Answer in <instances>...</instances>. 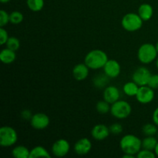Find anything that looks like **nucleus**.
Wrapping results in <instances>:
<instances>
[{"instance_id": "obj_1", "label": "nucleus", "mask_w": 158, "mask_h": 158, "mask_svg": "<svg viewBox=\"0 0 158 158\" xmlns=\"http://www.w3.org/2000/svg\"><path fill=\"white\" fill-rule=\"evenodd\" d=\"M108 56L101 49H93L86 53L84 58V63L89 69H99L103 68L108 61Z\"/></svg>"}, {"instance_id": "obj_2", "label": "nucleus", "mask_w": 158, "mask_h": 158, "mask_svg": "<svg viewBox=\"0 0 158 158\" xmlns=\"http://www.w3.org/2000/svg\"><path fill=\"white\" fill-rule=\"evenodd\" d=\"M120 147L123 154L136 156L142 149V140L134 134H126L120 139Z\"/></svg>"}, {"instance_id": "obj_3", "label": "nucleus", "mask_w": 158, "mask_h": 158, "mask_svg": "<svg viewBox=\"0 0 158 158\" xmlns=\"http://www.w3.org/2000/svg\"><path fill=\"white\" fill-rule=\"evenodd\" d=\"M158 52L155 45L152 43H143L137 51V58L143 64H150L157 58Z\"/></svg>"}, {"instance_id": "obj_4", "label": "nucleus", "mask_w": 158, "mask_h": 158, "mask_svg": "<svg viewBox=\"0 0 158 158\" xmlns=\"http://www.w3.org/2000/svg\"><path fill=\"white\" fill-rule=\"evenodd\" d=\"M143 23V20L140 18L138 13L130 12L123 15L121 20V26L127 32H136L141 29Z\"/></svg>"}, {"instance_id": "obj_5", "label": "nucleus", "mask_w": 158, "mask_h": 158, "mask_svg": "<svg viewBox=\"0 0 158 158\" xmlns=\"http://www.w3.org/2000/svg\"><path fill=\"white\" fill-rule=\"evenodd\" d=\"M131 112H132V107L127 101L119 100L111 104V115L119 120L127 118L131 114Z\"/></svg>"}, {"instance_id": "obj_6", "label": "nucleus", "mask_w": 158, "mask_h": 158, "mask_svg": "<svg viewBox=\"0 0 158 158\" xmlns=\"http://www.w3.org/2000/svg\"><path fill=\"white\" fill-rule=\"evenodd\" d=\"M18 140V134L13 127L3 126L0 128V145L2 148H10Z\"/></svg>"}, {"instance_id": "obj_7", "label": "nucleus", "mask_w": 158, "mask_h": 158, "mask_svg": "<svg viewBox=\"0 0 158 158\" xmlns=\"http://www.w3.org/2000/svg\"><path fill=\"white\" fill-rule=\"evenodd\" d=\"M151 75L152 74L151 71L148 68L145 66H140L134 72L132 75V80L140 86H146L148 84Z\"/></svg>"}, {"instance_id": "obj_8", "label": "nucleus", "mask_w": 158, "mask_h": 158, "mask_svg": "<svg viewBox=\"0 0 158 158\" xmlns=\"http://www.w3.org/2000/svg\"><path fill=\"white\" fill-rule=\"evenodd\" d=\"M155 97L154 89L150 87L149 86H140L139 90L136 95L137 100L141 104H148L154 100Z\"/></svg>"}, {"instance_id": "obj_9", "label": "nucleus", "mask_w": 158, "mask_h": 158, "mask_svg": "<svg viewBox=\"0 0 158 158\" xmlns=\"http://www.w3.org/2000/svg\"><path fill=\"white\" fill-rule=\"evenodd\" d=\"M52 153L55 157H63L67 155L70 150V144L66 139H59L52 145Z\"/></svg>"}, {"instance_id": "obj_10", "label": "nucleus", "mask_w": 158, "mask_h": 158, "mask_svg": "<svg viewBox=\"0 0 158 158\" xmlns=\"http://www.w3.org/2000/svg\"><path fill=\"white\" fill-rule=\"evenodd\" d=\"M50 123V119L43 113H37L32 115L30 120V124L32 128L38 131H42L48 127Z\"/></svg>"}, {"instance_id": "obj_11", "label": "nucleus", "mask_w": 158, "mask_h": 158, "mask_svg": "<svg viewBox=\"0 0 158 158\" xmlns=\"http://www.w3.org/2000/svg\"><path fill=\"white\" fill-rule=\"evenodd\" d=\"M103 72L110 79H115L120 76L121 72L120 64L116 60H108L103 66Z\"/></svg>"}, {"instance_id": "obj_12", "label": "nucleus", "mask_w": 158, "mask_h": 158, "mask_svg": "<svg viewBox=\"0 0 158 158\" xmlns=\"http://www.w3.org/2000/svg\"><path fill=\"white\" fill-rule=\"evenodd\" d=\"M110 134L109 127L105 124L99 123L95 125L91 130V136L94 140L97 141H102L107 138Z\"/></svg>"}, {"instance_id": "obj_13", "label": "nucleus", "mask_w": 158, "mask_h": 158, "mask_svg": "<svg viewBox=\"0 0 158 158\" xmlns=\"http://www.w3.org/2000/svg\"><path fill=\"white\" fill-rule=\"evenodd\" d=\"M92 149V143L86 137H83L76 142L74 145V151L78 155H86L89 154Z\"/></svg>"}, {"instance_id": "obj_14", "label": "nucleus", "mask_w": 158, "mask_h": 158, "mask_svg": "<svg viewBox=\"0 0 158 158\" xmlns=\"http://www.w3.org/2000/svg\"><path fill=\"white\" fill-rule=\"evenodd\" d=\"M120 93L118 88L115 86H107L103 92V98L110 104L120 100Z\"/></svg>"}, {"instance_id": "obj_15", "label": "nucleus", "mask_w": 158, "mask_h": 158, "mask_svg": "<svg viewBox=\"0 0 158 158\" xmlns=\"http://www.w3.org/2000/svg\"><path fill=\"white\" fill-rule=\"evenodd\" d=\"M89 68L84 63H78L73 68V77L77 81H83L89 76Z\"/></svg>"}, {"instance_id": "obj_16", "label": "nucleus", "mask_w": 158, "mask_h": 158, "mask_svg": "<svg viewBox=\"0 0 158 158\" xmlns=\"http://www.w3.org/2000/svg\"><path fill=\"white\" fill-rule=\"evenodd\" d=\"M137 13L143 21H148L154 15V9L151 5L148 3H143L139 6Z\"/></svg>"}, {"instance_id": "obj_17", "label": "nucleus", "mask_w": 158, "mask_h": 158, "mask_svg": "<svg viewBox=\"0 0 158 158\" xmlns=\"http://www.w3.org/2000/svg\"><path fill=\"white\" fill-rule=\"evenodd\" d=\"M16 59L15 51L12 50L9 48H5L0 52V60L4 64H11Z\"/></svg>"}, {"instance_id": "obj_18", "label": "nucleus", "mask_w": 158, "mask_h": 158, "mask_svg": "<svg viewBox=\"0 0 158 158\" xmlns=\"http://www.w3.org/2000/svg\"><path fill=\"white\" fill-rule=\"evenodd\" d=\"M140 86L137 85L135 82L131 81L125 83L123 86V91L128 97H136L139 90Z\"/></svg>"}, {"instance_id": "obj_19", "label": "nucleus", "mask_w": 158, "mask_h": 158, "mask_svg": "<svg viewBox=\"0 0 158 158\" xmlns=\"http://www.w3.org/2000/svg\"><path fill=\"white\" fill-rule=\"evenodd\" d=\"M12 155L15 158H29L30 151L23 145H19L12 149Z\"/></svg>"}, {"instance_id": "obj_20", "label": "nucleus", "mask_w": 158, "mask_h": 158, "mask_svg": "<svg viewBox=\"0 0 158 158\" xmlns=\"http://www.w3.org/2000/svg\"><path fill=\"white\" fill-rule=\"evenodd\" d=\"M36 157H47L50 158L51 156L49 151L45 148L42 146H36L32 148L30 151V155L29 158H36Z\"/></svg>"}, {"instance_id": "obj_21", "label": "nucleus", "mask_w": 158, "mask_h": 158, "mask_svg": "<svg viewBox=\"0 0 158 158\" xmlns=\"http://www.w3.org/2000/svg\"><path fill=\"white\" fill-rule=\"evenodd\" d=\"M109 77L106 74H99L94 77L93 83L94 86L98 89H103L107 86V84L109 83Z\"/></svg>"}, {"instance_id": "obj_22", "label": "nucleus", "mask_w": 158, "mask_h": 158, "mask_svg": "<svg viewBox=\"0 0 158 158\" xmlns=\"http://www.w3.org/2000/svg\"><path fill=\"white\" fill-rule=\"evenodd\" d=\"M157 143V138H155L154 136H146V137L142 140V148L154 151Z\"/></svg>"}, {"instance_id": "obj_23", "label": "nucleus", "mask_w": 158, "mask_h": 158, "mask_svg": "<svg viewBox=\"0 0 158 158\" xmlns=\"http://www.w3.org/2000/svg\"><path fill=\"white\" fill-rule=\"evenodd\" d=\"M26 4L32 12H40L44 7V0H26Z\"/></svg>"}, {"instance_id": "obj_24", "label": "nucleus", "mask_w": 158, "mask_h": 158, "mask_svg": "<svg viewBox=\"0 0 158 158\" xmlns=\"http://www.w3.org/2000/svg\"><path fill=\"white\" fill-rule=\"evenodd\" d=\"M110 103L106 102V100H103L98 101L96 104V110L97 112L100 114H106L110 112Z\"/></svg>"}, {"instance_id": "obj_25", "label": "nucleus", "mask_w": 158, "mask_h": 158, "mask_svg": "<svg viewBox=\"0 0 158 158\" xmlns=\"http://www.w3.org/2000/svg\"><path fill=\"white\" fill-rule=\"evenodd\" d=\"M157 127L155 123H146L142 127V131L145 136H154L157 134Z\"/></svg>"}, {"instance_id": "obj_26", "label": "nucleus", "mask_w": 158, "mask_h": 158, "mask_svg": "<svg viewBox=\"0 0 158 158\" xmlns=\"http://www.w3.org/2000/svg\"><path fill=\"white\" fill-rule=\"evenodd\" d=\"M10 17V23L13 25H19L23 21L24 16L23 14L19 11H13L9 14Z\"/></svg>"}, {"instance_id": "obj_27", "label": "nucleus", "mask_w": 158, "mask_h": 158, "mask_svg": "<svg viewBox=\"0 0 158 158\" xmlns=\"http://www.w3.org/2000/svg\"><path fill=\"white\" fill-rule=\"evenodd\" d=\"M6 47L13 51H17L20 47V41L18 38L15 36L9 37L6 43Z\"/></svg>"}, {"instance_id": "obj_28", "label": "nucleus", "mask_w": 158, "mask_h": 158, "mask_svg": "<svg viewBox=\"0 0 158 158\" xmlns=\"http://www.w3.org/2000/svg\"><path fill=\"white\" fill-rule=\"evenodd\" d=\"M137 158H155L156 155L154 154V151H150V150L143 149L142 148L137 154L136 155Z\"/></svg>"}, {"instance_id": "obj_29", "label": "nucleus", "mask_w": 158, "mask_h": 158, "mask_svg": "<svg viewBox=\"0 0 158 158\" xmlns=\"http://www.w3.org/2000/svg\"><path fill=\"white\" fill-rule=\"evenodd\" d=\"M9 23H10L9 14L4 9H2L0 11V27H4Z\"/></svg>"}, {"instance_id": "obj_30", "label": "nucleus", "mask_w": 158, "mask_h": 158, "mask_svg": "<svg viewBox=\"0 0 158 158\" xmlns=\"http://www.w3.org/2000/svg\"><path fill=\"white\" fill-rule=\"evenodd\" d=\"M110 131V134L113 135H119V134H121L123 131V126H122L120 123H115L111 124L109 127Z\"/></svg>"}, {"instance_id": "obj_31", "label": "nucleus", "mask_w": 158, "mask_h": 158, "mask_svg": "<svg viewBox=\"0 0 158 158\" xmlns=\"http://www.w3.org/2000/svg\"><path fill=\"white\" fill-rule=\"evenodd\" d=\"M9 33H8L7 30L4 29V27L0 28V44L2 46L6 45L7 43L8 40H9Z\"/></svg>"}, {"instance_id": "obj_32", "label": "nucleus", "mask_w": 158, "mask_h": 158, "mask_svg": "<svg viewBox=\"0 0 158 158\" xmlns=\"http://www.w3.org/2000/svg\"><path fill=\"white\" fill-rule=\"evenodd\" d=\"M148 86H149L154 90L158 89V74H152L151 75Z\"/></svg>"}, {"instance_id": "obj_33", "label": "nucleus", "mask_w": 158, "mask_h": 158, "mask_svg": "<svg viewBox=\"0 0 158 158\" xmlns=\"http://www.w3.org/2000/svg\"><path fill=\"white\" fill-rule=\"evenodd\" d=\"M32 115H33V114H32V112H31L30 110H24L21 113L22 118L24 119V120H30Z\"/></svg>"}, {"instance_id": "obj_34", "label": "nucleus", "mask_w": 158, "mask_h": 158, "mask_svg": "<svg viewBox=\"0 0 158 158\" xmlns=\"http://www.w3.org/2000/svg\"><path fill=\"white\" fill-rule=\"evenodd\" d=\"M152 120L153 123H155V124L158 127V107L156 108L154 110V112H153Z\"/></svg>"}, {"instance_id": "obj_35", "label": "nucleus", "mask_w": 158, "mask_h": 158, "mask_svg": "<svg viewBox=\"0 0 158 158\" xmlns=\"http://www.w3.org/2000/svg\"><path fill=\"white\" fill-rule=\"evenodd\" d=\"M136 156L132 155V154H123V158H134Z\"/></svg>"}, {"instance_id": "obj_36", "label": "nucleus", "mask_w": 158, "mask_h": 158, "mask_svg": "<svg viewBox=\"0 0 158 158\" xmlns=\"http://www.w3.org/2000/svg\"><path fill=\"white\" fill-rule=\"evenodd\" d=\"M154 154H155L156 157H158V143H157V145H156L155 148H154Z\"/></svg>"}, {"instance_id": "obj_37", "label": "nucleus", "mask_w": 158, "mask_h": 158, "mask_svg": "<svg viewBox=\"0 0 158 158\" xmlns=\"http://www.w3.org/2000/svg\"><path fill=\"white\" fill-rule=\"evenodd\" d=\"M11 0H0V2H1L2 3H3V4H6V3H8Z\"/></svg>"}, {"instance_id": "obj_38", "label": "nucleus", "mask_w": 158, "mask_h": 158, "mask_svg": "<svg viewBox=\"0 0 158 158\" xmlns=\"http://www.w3.org/2000/svg\"><path fill=\"white\" fill-rule=\"evenodd\" d=\"M156 66H157V69H158V57L156 59Z\"/></svg>"}, {"instance_id": "obj_39", "label": "nucleus", "mask_w": 158, "mask_h": 158, "mask_svg": "<svg viewBox=\"0 0 158 158\" xmlns=\"http://www.w3.org/2000/svg\"><path fill=\"white\" fill-rule=\"evenodd\" d=\"M155 46H156V49H157V52H158V41L157 42V43H156V44H155Z\"/></svg>"}, {"instance_id": "obj_40", "label": "nucleus", "mask_w": 158, "mask_h": 158, "mask_svg": "<svg viewBox=\"0 0 158 158\" xmlns=\"http://www.w3.org/2000/svg\"><path fill=\"white\" fill-rule=\"evenodd\" d=\"M157 137H158V132H157Z\"/></svg>"}]
</instances>
